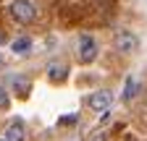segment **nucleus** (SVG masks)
<instances>
[{"mask_svg": "<svg viewBox=\"0 0 147 141\" xmlns=\"http://www.w3.org/2000/svg\"><path fill=\"white\" fill-rule=\"evenodd\" d=\"M8 13L18 24H32L37 19V8H34L32 0H13V3L8 5Z\"/></svg>", "mask_w": 147, "mask_h": 141, "instance_id": "f257e3e1", "label": "nucleus"}, {"mask_svg": "<svg viewBox=\"0 0 147 141\" xmlns=\"http://www.w3.org/2000/svg\"><path fill=\"white\" fill-rule=\"evenodd\" d=\"M76 58H79V63H84V65H89L92 60L97 58V42H95V37L82 34V37L76 39Z\"/></svg>", "mask_w": 147, "mask_h": 141, "instance_id": "f03ea898", "label": "nucleus"}, {"mask_svg": "<svg viewBox=\"0 0 147 141\" xmlns=\"http://www.w3.org/2000/svg\"><path fill=\"white\" fill-rule=\"evenodd\" d=\"M116 47L121 50V52H137L139 50V37L131 31V29H121L118 34H116Z\"/></svg>", "mask_w": 147, "mask_h": 141, "instance_id": "7ed1b4c3", "label": "nucleus"}, {"mask_svg": "<svg viewBox=\"0 0 147 141\" xmlns=\"http://www.w3.org/2000/svg\"><path fill=\"white\" fill-rule=\"evenodd\" d=\"M87 104H89V110H95V112H108L110 104H113V94L110 92H95L87 99Z\"/></svg>", "mask_w": 147, "mask_h": 141, "instance_id": "20e7f679", "label": "nucleus"}, {"mask_svg": "<svg viewBox=\"0 0 147 141\" xmlns=\"http://www.w3.org/2000/svg\"><path fill=\"white\" fill-rule=\"evenodd\" d=\"M26 128H24V120H18V118H13L8 126H5V141H24L26 136Z\"/></svg>", "mask_w": 147, "mask_h": 141, "instance_id": "39448f33", "label": "nucleus"}, {"mask_svg": "<svg viewBox=\"0 0 147 141\" xmlns=\"http://www.w3.org/2000/svg\"><path fill=\"white\" fill-rule=\"evenodd\" d=\"M47 78L50 81H55V84H61V81H66L68 78V65H63V63H50L47 65Z\"/></svg>", "mask_w": 147, "mask_h": 141, "instance_id": "423d86ee", "label": "nucleus"}, {"mask_svg": "<svg viewBox=\"0 0 147 141\" xmlns=\"http://www.w3.org/2000/svg\"><path fill=\"white\" fill-rule=\"evenodd\" d=\"M11 50L16 52V55H29V52H32V39L29 37H18V39H13Z\"/></svg>", "mask_w": 147, "mask_h": 141, "instance_id": "0eeeda50", "label": "nucleus"}, {"mask_svg": "<svg viewBox=\"0 0 147 141\" xmlns=\"http://www.w3.org/2000/svg\"><path fill=\"white\" fill-rule=\"evenodd\" d=\"M137 94H139V81L137 78H126V84H123V102H131Z\"/></svg>", "mask_w": 147, "mask_h": 141, "instance_id": "6e6552de", "label": "nucleus"}, {"mask_svg": "<svg viewBox=\"0 0 147 141\" xmlns=\"http://www.w3.org/2000/svg\"><path fill=\"white\" fill-rule=\"evenodd\" d=\"M13 89H16L18 97H26V94H29V84H26L24 78H16V81H13Z\"/></svg>", "mask_w": 147, "mask_h": 141, "instance_id": "1a4fd4ad", "label": "nucleus"}, {"mask_svg": "<svg viewBox=\"0 0 147 141\" xmlns=\"http://www.w3.org/2000/svg\"><path fill=\"white\" fill-rule=\"evenodd\" d=\"M0 107H8V94H5L3 86H0Z\"/></svg>", "mask_w": 147, "mask_h": 141, "instance_id": "9d476101", "label": "nucleus"}, {"mask_svg": "<svg viewBox=\"0 0 147 141\" xmlns=\"http://www.w3.org/2000/svg\"><path fill=\"white\" fill-rule=\"evenodd\" d=\"M63 126H68V123H76V115H68V118H61Z\"/></svg>", "mask_w": 147, "mask_h": 141, "instance_id": "9b49d317", "label": "nucleus"}]
</instances>
